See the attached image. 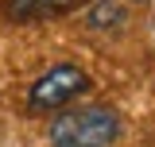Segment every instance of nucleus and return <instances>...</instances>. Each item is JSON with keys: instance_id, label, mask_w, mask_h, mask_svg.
Segmentation results:
<instances>
[{"instance_id": "nucleus-3", "label": "nucleus", "mask_w": 155, "mask_h": 147, "mask_svg": "<svg viewBox=\"0 0 155 147\" xmlns=\"http://www.w3.org/2000/svg\"><path fill=\"white\" fill-rule=\"evenodd\" d=\"M66 0H12V12L16 16H47V12H58Z\"/></svg>"}, {"instance_id": "nucleus-1", "label": "nucleus", "mask_w": 155, "mask_h": 147, "mask_svg": "<svg viewBox=\"0 0 155 147\" xmlns=\"http://www.w3.org/2000/svg\"><path fill=\"white\" fill-rule=\"evenodd\" d=\"M116 136H120V116L105 105H81L62 112L47 132L51 147H113Z\"/></svg>"}, {"instance_id": "nucleus-2", "label": "nucleus", "mask_w": 155, "mask_h": 147, "mask_svg": "<svg viewBox=\"0 0 155 147\" xmlns=\"http://www.w3.org/2000/svg\"><path fill=\"white\" fill-rule=\"evenodd\" d=\"M89 85V77L78 70V66H70V62H58V66H51V70L39 77L35 85H31V93H27V109L31 112H47V109H58V105H66V101H74L78 93Z\"/></svg>"}]
</instances>
